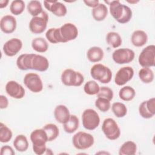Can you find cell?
Listing matches in <instances>:
<instances>
[{
  "mask_svg": "<svg viewBox=\"0 0 155 155\" xmlns=\"http://www.w3.org/2000/svg\"><path fill=\"white\" fill-rule=\"evenodd\" d=\"M78 35V30L76 25L71 23H65L59 28H49L45 37L52 44L65 43L75 39Z\"/></svg>",
  "mask_w": 155,
  "mask_h": 155,
  "instance_id": "cell-1",
  "label": "cell"
},
{
  "mask_svg": "<svg viewBox=\"0 0 155 155\" xmlns=\"http://www.w3.org/2000/svg\"><path fill=\"white\" fill-rule=\"evenodd\" d=\"M16 65L21 70H35L45 71L49 67L48 59L40 54L25 53L20 55L16 60Z\"/></svg>",
  "mask_w": 155,
  "mask_h": 155,
  "instance_id": "cell-2",
  "label": "cell"
},
{
  "mask_svg": "<svg viewBox=\"0 0 155 155\" xmlns=\"http://www.w3.org/2000/svg\"><path fill=\"white\" fill-rule=\"evenodd\" d=\"M105 2L110 5V12L113 18L120 24L128 22L132 18V11L126 5L122 4L119 1Z\"/></svg>",
  "mask_w": 155,
  "mask_h": 155,
  "instance_id": "cell-3",
  "label": "cell"
},
{
  "mask_svg": "<svg viewBox=\"0 0 155 155\" xmlns=\"http://www.w3.org/2000/svg\"><path fill=\"white\" fill-rule=\"evenodd\" d=\"M30 140L32 142L33 150L35 154L41 155L45 152L48 137L43 128L33 130L30 134Z\"/></svg>",
  "mask_w": 155,
  "mask_h": 155,
  "instance_id": "cell-4",
  "label": "cell"
},
{
  "mask_svg": "<svg viewBox=\"0 0 155 155\" xmlns=\"http://www.w3.org/2000/svg\"><path fill=\"white\" fill-rule=\"evenodd\" d=\"M91 77L102 84L109 83L112 78V72L111 70L101 64H94L90 70Z\"/></svg>",
  "mask_w": 155,
  "mask_h": 155,
  "instance_id": "cell-5",
  "label": "cell"
},
{
  "mask_svg": "<svg viewBox=\"0 0 155 155\" xmlns=\"http://www.w3.org/2000/svg\"><path fill=\"white\" fill-rule=\"evenodd\" d=\"M61 81L66 86L79 87L84 81V76L71 68L65 69L61 74Z\"/></svg>",
  "mask_w": 155,
  "mask_h": 155,
  "instance_id": "cell-6",
  "label": "cell"
},
{
  "mask_svg": "<svg viewBox=\"0 0 155 155\" xmlns=\"http://www.w3.org/2000/svg\"><path fill=\"white\" fill-rule=\"evenodd\" d=\"M72 142L76 149L83 150L92 147L94 144V139L91 134L84 131H79L73 136Z\"/></svg>",
  "mask_w": 155,
  "mask_h": 155,
  "instance_id": "cell-7",
  "label": "cell"
},
{
  "mask_svg": "<svg viewBox=\"0 0 155 155\" xmlns=\"http://www.w3.org/2000/svg\"><path fill=\"white\" fill-rule=\"evenodd\" d=\"M83 127L88 130L96 129L100 124V117L98 113L93 109L88 108L84 111L82 114Z\"/></svg>",
  "mask_w": 155,
  "mask_h": 155,
  "instance_id": "cell-8",
  "label": "cell"
},
{
  "mask_svg": "<svg viewBox=\"0 0 155 155\" xmlns=\"http://www.w3.org/2000/svg\"><path fill=\"white\" fill-rule=\"evenodd\" d=\"M48 21V14L43 11L39 16L31 18L29 22V29L34 34H41L45 30Z\"/></svg>",
  "mask_w": 155,
  "mask_h": 155,
  "instance_id": "cell-9",
  "label": "cell"
},
{
  "mask_svg": "<svg viewBox=\"0 0 155 155\" xmlns=\"http://www.w3.org/2000/svg\"><path fill=\"white\" fill-rule=\"evenodd\" d=\"M102 130L106 137L111 140L118 139L120 135V128L112 118H107L104 120Z\"/></svg>",
  "mask_w": 155,
  "mask_h": 155,
  "instance_id": "cell-10",
  "label": "cell"
},
{
  "mask_svg": "<svg viewBox=\"0 0 155 155\" xmlns=\"http://www.w3.org/2000/svg\"><path fill=\"white\" fill-rule=\"evenodd\" d=\"M138 61L142 67H150L155 64V46L150 45L144 48L140 52Z\"/></svg>",
  "mask_w": 155,
  "mask_h": 155,
  "instance_id": "cell-11",
  "label": "cell"
},
{
  "mask_svg": "<svg viewBox=\"0 0 155 155\" xmlns=\"http://www.w3.org/2000/svg\"><path fill=\"white\" fill-rule=\"evenodd\" d=\"M24 83L26 87L33 93L41 92L43 89V84L40 76L34 73H29L25 75Z\"/></svg>",
  "mask_w": 155,
  "mask_h": 155,
  "instance_id": "cell-12",
  "label": "cell"
},
{
  "mask_svg": "<svg viewBox=\"0 0 155 155\" xmlns=\"http://www.w3.org/2000/svg\"><path fill=\"white\" fill-rule=\"evenodd\" d=\"M134 52L129 48H119L112 54L113 61L117 64H125L131 62L134 58Z\"/></svg>",
  "mask_w": 155,
  "mask_h": 155,
  "instance_id": "cell-13",
  "label": "cell"
},
{
  "mask_svg": "<svg viewBox=\"0 0 155 155\" xmlns=\"http://www.w3.org/2000/svg\"><path fill=\"white\" fill-rule=\"evenodd\" d=\"M134 70L131 67H124L120 68L116 74L114 82L119 86L125 85L133 77Z\"/></svg>",
  "mask_w": 155,
  "mask_h": 155,
  "instance_id": "cell-14",
  "label": "cell"
},
{
  "mask_svg": "<svg viewBox=\"0 0 155 155\" xmlns=\"http://www.w3.org/2000/svg\"><path fill=\"white\" fill-rule=\"evenodd\" d=\"M139 113L144 119H150L155 114V98L152 97L142 102L139 107Z\"/></svg>",
  "mask_w": 155,
  "mask_h": 155,
  "instance_id": "cell-15",
  "label": "cell"
},
{
  "mask_svg": "<svg viewBox=\"0 0 155 155\" xmlns=\"http://www.w3.org/2000/svg\"><path fill=\"white\" fill-rule=\"evenodd\" d=\"M22 42L18 38H12L3 45V51L5 55L12 57L15 56L21 50Z\"/></svg>",
  "mask_w": 155,
  "mask_h": 155,
  "instance_id": "cell-16",
  "label": "cell"
},
{
  "mask_svg": "<svg viewBox=\"0 0 155 155\" xmlns=\"http://www.w3.org/2000/svg\"><path fill=\"white\" fill-rule=\"evenodd\" d=\"M5 91L10 97L15 99H21L25 95L23 87L15 81H10L7 83Z\"/></svg>",
  "mask_w": 155,
  "mask_h": 155,
  "instance_id": "cell-17",
  "label": "cell"
},
{
  "mask_svg": "<svg viewBox=\"0 0 155 155\" xmlns=\"http://www.w3.org/2000/svg\"><path fill=\"white\" fill-rule=\"evenodd\" d=\"M44 5L47 10L51 12L56 16L62 17L67 14V10L65 5L60 2L56 1H44Z\"/></svg>",
  "mask_w": 155,
  "mask_h": 155,
  "instance_id": "cell-18",
  "label": "cell"
},
{
  "mask_svg": "<svg viewBox=\"0 0 155 155\" xmlns=\"http://www.w3.org/2000/svg\"><path fill=\"white\" fill-rule=\"evenodd\" d=\"M17 22L15 18L12 15L4 16L0 21V27L2 31L6 34L13 33L16 28Z\"/></svg>",
  "mask_w": 155,
  "mask_h": 155,
  "instance_id": "cell-19",
  "label": "cell"
},
{
  "mask_svg": "<svg viewBox=\"0 0 155 155\" xmlns=\"http://www.w3.org/2000/svg\"><path fill=\"white\" fill-rule=\"evenodd\" d=\"M54 116L59 123L64 124L70 117L69 110L64 105H57L54 110Z\"/></svg>",
  "mask_w": 155,
  "mask_h": 155,
  "instance_id": "cell-20",
  "label": "cell"
},
{
  "mask_svg": "<svg viewBox=\"0 0 155 155\" xmlns=\"http://www.w3.org/2000/svg\"><path fill=\"white\" fill-rule=\"evenodd\" d=\"M148 41V36L147 33L140 30L134 31L131 36V41L133 45L137 47L144 45Z\"/></svg>",
  "mask_w": 155,
  "mask_h": 155,
  "instance_id": "cell-21",
  "label": "cell"
},
{
  "mask_svg": "<svg viewBox=\"0 0 155 155\" xmlns=\"http://www.w3.org/2000/svg\"><path fill=\"white\" fill-rule=\"evenodd\" d=\"M103 50L97 46H94L90 48L87 53L88 59L91 62H97L101 61L104 58Z\"/></svg>",
  "mask_w": 155,
  "mask_h": 155,
  "instance_id": "cell-22",
  "label": "cell"
},
{
  "mask_svg": "<svg viewBox=\"0 0 155 155\" xmlns=\"http://www.w3.org/2000/svg\"><path fill=\"white\" fill-rule=\"evenodd\" d=\"M92 16L94 20L97 21H102L105 19L108 14V8L104 4H99V5L93 8L92 11Z\"/></svg>",
  "mask_w": 155,
  "mask_h": 155,
  "instance_id": "cell-23",
  "label": "cell"
},
{
  "mask_svg": "<svg viewBox=\"0 0 155 155\" xmlns=\"http://www.w3.org/2000/svg\"><path fill=\"white\" fill-rule=\"evenodd\" d=\"M79 119L75 115H70L68 121L63 124L64 131L69 134L75 132L79 128Z\"/></svg>",
  "mask_w": 155,
  "mask_h": 155,
  "instance_id": "cell-24",
  "label": "cell"
},
{
  "mask_svg": "<svg viewBox=\"0 0 155 155\" xmlns=\"http://www.w3.org/2000/svg\"><path fill=\"white\" fill-rule=\"evenodd\" d=\"M137 151L136 144L131 140L124 142L119 148V155H134Z\"/></svg>",
  "mask_w": 155,
  "mask_h": 155,
  "instance_id": "cell-25",
  "label": "cell"
},
{
  "mask_svg": "<svg viewBox=\"0 0 155 155\" xmlns=\"http://www.w3.org/2000/svg\"><path fill=\"white\" fill-rule=\"evenodd\" d=\"M13 146L15 148L20 152L25 151L28 148V142L25 136L23 134L18 135L14 141Z\"/></svg>",
  "mask_w": 155,
  "mask_h": 155,
  "instance_id": "cell-26",
  "label": "cell"
},
{
  "mask_svg": "<svg viewBox=\"0 0 155 155\" xmlns=\"http://www.w3.org/2000/svg\"><path fill=\"white\" fill-rule=\"evenodd\" d=\"M31 47L34 50L39 53H44L48 48L47 41L43 38H36L31 41Z\"/></svg>",
  "mask_w": 155,
  "mask_h": 155,
  "instance_id": "cell-27",
  "label": "cell"
},
{
  "mask_svg": "<svg viewBox=\"0 0 155 155\" xmlns=\"http://www.w3.org/2000/svg\"><path fill=\"white\" fill-rule=\"evenodd\" d=\"M138 75L140 81L145 84H150L153 82L154 74L153 70L150 67H143L138 73Z\"/></svg>",
  "mask_w": 155,
  "mask_h": 155,
  "instance_id": "cell-28",
  "label": "cell"
},
{
  "mask_svg": "<svg viewBox=\"0 0 155 155\" xmlns=\"http://www.w3.org/2000/svg\"><path fill=\"white\" fill-rule=\"evenodd\" d=\"M107 44L113 48H117L122 44V38L119 34L116 32L110 31L106 36Z\"/></svg>",
  "mask_w": 155,
  "mask_h": 155,
  "instance_id": "cell-29",
  "label": "cell"
},
{
  "mask_svg": "<svg viewBox=\"0 0 155 155\" xmlns=\"http://www.w3.org/2000/svg\"><path fill=\"white\" fill-rule=\"evenodd\" d=\"M47 133L48 137V142H51L55 140L59 134L58 127L53 124H48L42 128Z\"/></svg>",
  "mask_w": 155,
  "mask_h": 155,
  "instance_id": "cell-30",
  "label": "cell"
},
{
  "mask_svg": "<svg viewBox=\"0 0 155 155\" xmlns=\"http://www.w3.org/2000/svg\"><path fill=\"white\" fill-rule=\"evenodd\" d=\"M136 92L133 88L130 86H125L120 88L119 92L120 99L124 101H130L135 96Z\"/></svg>",
  "mask_w": 155,
  "mask_h": 155,
  "instance_id": "cell-31",
  "label": "cell"
},
{
  "mask_svg": "<svg viewBox=\"0 0 155 155\" xmlns=\"http://www.w3.org/2000/svg\"><path fill=\"white\" fill-rule=\"evenodd\" d=\"M28 12L33 16H38L43 12L41 3L39 1H30L27 5Z\"/></svg>",
  "mask_w": 155,
  "mask_h": 155,
  "instance_id": "cell-32",
  "label": "cell"
},
{
  "mask_svg": "<svg viewBox=\"0 0 155 155\" xmlns=\"http://www.w3.org/2000/svg\"><path fill=\"white\" fill-rule=\"evenodd\" d=\"M111 110L117 117H123L127 113V108L125 105L121 102H114L112 104Z\"/></svg>",
  "mask_w": 155,
  "mask_h": 155,
  "instance_id": "cell-33",
  "label": "cell"
},
{
  "mask_svg": "<svg viewBox=\"0 0 155 155\" xmlns=\"http://www.w3.org/2000/svg\"><path fill=\"white\" fill-rule=\"evenodd\" d=\"M100 87L94 81H89L87 82L84 87V92L88 95L97 94L99 91Z\"/></svg>",
  "mask_w": 155,
  "mask_h": 155,
  "instance_id": "cell-34",
  "label": "cell"
},
{
  "mask_svg": "<svg viewBox=\"0 0 155 155\" xmlns=\"http://www.w3.org/2000/svg\"><path fill=\"white\" fill-rule=\"evenodd\" d=\"M25 3L22 0L13 1L10 4V10L13 15L18 16L21 15L24 10Z\"/></svg>",
  "mask_w": 155,
  "mask_h": 155,
  "instance_id": "cell-35",
  "label": "cell"
},
{
  "mask_svg": "<svg viewBox=\"0 0 155 155\" xmlns=\"http://www.w3.org/2000/svg\"><path fill=\"white\" fill-rule=\"evenodd\" d=\"M12 137V132L3 123L0 124V141L2 143L9 142Z\"/></svg>",
  "mask_w": 155,
  "mask_h": 155,
  "instance_id": "cell-36",
  "label": "cell"
},
{
  "mask_svg": "<svg viewBox=\"0 0 155 155\" xmlns=\"http://www.w3.org/2000/svg\"><path fill=\"white\" fill-rule=\"evenodd\" d=\"M95 106L102 112L108 111L111 107L110 101L104 97H97L95 101Z\"/></svg>",
  "mask_w": 155,
  "mask_h": 155,
  "instance_id": "cell-37",
  "label": "cell"
},
{
  "mask_svg": "<svg viewBox=\"0 0 155 155\" xmlns=\"http://www.w3.org/2000/svg\"><path fill=\"white\" fill-rule=\"evenodd\" d=\"M97 97H104L108 101H111L113 97V90L107 87H102L100 88L99 91L97 94Z\"/></svg>",
  "mask_w": 155,
  "mask_h": 155,
  "instance_id": "cell-38",
  "label": "cell"
},
{
  "mask_svg": "<svg viewBox=\"0 0 155 155\" xmlns=\"http://www.w3.org/2000/svg\"><path fill=\"white\" fill-rule=\"evenodd\" d=\"M0 154L1 155H14L15 153L11 147L5 145L1 147Z\"/></svg>",
  "mask_w": 155,
  "mask_h": 155,
  "instance_id": "cell-39",
  "label": "cell"
},
{
  "mask_svg": "<svg viewBox=\"0 0 155 155\" xmlns=\"http://www.w3.org/2000/svg\"><path fill=\"white\" fill-rule=\"evenodd\" d=\"M8 105V101L7 98L4 96L1 95L0 96V108L1 109L6 108Z\"/></svg>",
  "mask_w": 155,
  "mask_h": 155,
  "instance_id": "cell-40",
  "label": "cell"
},
{
  "mask_svg": "<svg viewBox=\"0 0 155 155\" xmlns=\"http://www.w3.org/2000/svg\"><path fill=\"white\" fill-rule=\"evenodd\" d=\"M84 2L86 4V5H87L90 7H92L93 8L97 7L99 4V2L98 0H92V1L84 0Z\"/></svg>",
  "mask_w": 155,
  "mask_h": 155,
  "instance_id": "cell-41",
  "label": "cell"
},
{
  "mask_svg": "<svg viewBox=\"0 0 155 155\" xmlns=\"http://www.w3.org/2000/svg\"><path fill=\"white\" fill-rule=\"evenodd\" d=\"M8 0H1L0 1V8H3L5 7H7L8 3Z\"/></svg>",
  "mask_w": 155,
  "mask_h": 155,
  "instance_id": "cell-42",
  "label": "cell"
},
{
  "mask_svg": "<svg viewBox=\"0 0 155 155\" xmlns=\"http://www.w3.org/2000/svg\"><path fill=\"white\" fill-rule=\"evenodd\" d=\"M127 2H129V3H131V4H133V3H134V4H136V3H137V2H139V1H127Z\"/></svg>",
  "mask_w": 155,
  "mask_h": 155,
  "instance_id": "cell-43",
  "label": "cell"
}]
</instances>
